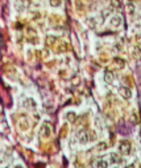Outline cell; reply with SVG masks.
Masks as SVG:
<instances>
[{"label":"cell","instance_id":"obj_1","mask_svg":"<svg viewBox=\"0 0 141 168\" xmlns=\"http://www.w3.org/2000/svg\"><path fill=\"white\" fill-rule=\"evenodd\" d=\"M78 139H79V142L82 144H86V143H88L90 141H95L96 137H95V133H92V131L83 130L78 134Z\"/></svg>","mask_w":141,"mask_h":168},{"label":"cell","instance_id":"obj_2","mask_svg":"<svg viewBox=\"0 0 141 168\" xmlns=\"http://www.w3.org/2000/svg\"><path fill=\"white\" fill-rule=\"evenodd\" d=\"M131 148H132V146L128 141H123V142H120V144H119V151H120L123 155L131 154Z\"/></svg>","mask_w":141,"mask_h":168},{"label":"cell","instance_id":"obj_3","mask_svg":"<svg viewBox=\"0 0 141 168\" xmlns=\"http://www.w3.org/2000/svg\"><path fill=\"white\" fill-rule=\"evenodd\" d=\"M110 25L112 28H119L123 24V18H121L120 14H114V16H110Z\"/></svg>","mask_w":141,"mask_h":168},{"label":"cell","instance_id":"obj_4","mask_svg":"<svg viewBox=\"0 0 141 168\" xmlns=\"http://www.w3.org/2000/svg\"><path fill=\"white\" fill-rule=\"evenodd\" d=\"M119 93H120L121 96L124 97V99H131V96H132V92H131V89L129 88H127V87H120L119 88Z\"/></svg>","mask_w":141,"mask_h":168},{"label":"cell","instance_id":"obj_5","mask_svg":"<svg viewBox=\"0 0 141 168\" xmlns=\"http://www.w3.org/2000/svg\"><path fill=\"white\" fill-rule=\"evenodd\" d=\"M111 14H112V7H104L103 9L100 11V16H102V18L110 17Z\"/></svg>","mask_w":141,"mask_h":168},{"label":"cell","instance_id":"obj_6","mask_svg":"<svg viewBox=\"0 0 141 168\" xmlns=\"http://www.w3.org/2000/svg\"><path fill=\"white\" fill-rule=\"evenodd\" d=\"M15 9L17 11V12H23L25 9L24 0H15Z\"/></svg>","mask_w":141,"mask_h":168},{"label":"cell","instance_id":"obj_7","mask_svg":"<svg viewBox=\"0 0 141 168\" xmlns=\"http://www.w3.org/2000/svg\"><path fill=\"white\" fill-rule=\"evenodd\" d=\"M40 134H41L42 137H49L50 135V126L48 124H44L41 127V130H40Z\"/></svg>","mask_w":141,"mask_h":168},{"label":"cell","instance_id":"obj_8","mask_svg":"<svg viewBox=\"0 0 141 168\" xmlns=\"http://www.w3.org/2000/svg\"><path fill=\"white\" fill-rule=\"evenodd\" d=\"M104 80L106 83H112L115 80V75L112 71H106L104 72Z\"/></svg>","mask_w":141,"mask_h":168},{"label":"cell","instance_id":"obj_9","mask_svg":"<svg viewBox=\"0 0 141 168\" xmlns=\"http://www.w3.org/2000/svg\"><path fill=\"white\" fill-rule=\"evenodd\" d=\"M86 22H87V25H88V28H91V29L96 28V25H98L96 18H95V17H88V18L86 20Z\"/></svg>","mask_w":141,"mask_h":168},{"label":"cell","instance_id":"obj_10","mask_svg":"<svg viewBox=\"0 0 141 168\" xmlns=\"http://www.w3.org/2000/svg\"><path fill=\"white\" fill-rule=\"evenodd\" d=\"M132 54H133V58L134 59H141V49L140 47H133Z\"/></svg>","mask_w":141,"mask_h":168},{"label":"cell","instance_id":"obj_11","mask_svg":"<svg viewBox=\"0 0 141 168\" xmlns=\"http://www.w3.org/2000/svg\"><path fill=\"white\" fill-rule=\"evenodd\" d=\"M110 158H111V161H112V163H120L121 161L120 156H119L117 154H115V152H112V154L110 155Z\"/></svg>","mask_w":141,"mask_h":168},{"label":"cell","instance_id":"obj_12","mask_svg":"<svg viewBox=\"0 0 141 168\" xmlns=\"http://www.w3.org/2000/svg\"><path fill=\"white\" fill-rule=\"evenodd\" d=\"M114 63L117 66V67H119V69H123L124 66H125V62H124L123 59H120V58H115L114 59Z\"/></svg>","mask_w":141,"mask_h":168},{"label":"cell","instance_id":"obj_13","mask_svg":"<svg viewBox=\"0 0 141 168\" xmlns=\"http://www.w3.org/2000/svg\"><path fill=\"white\" fill-rule=\"evenodd\" d=\"M49 4H50V7H53V8H58V7H61L62 1L61 0H49Z\"/></svg>","mask_w":141,"mask_h":168},{"label":"cell","instance_id":"obj_14","mask_svg":"<svg viewBox=\"0 0 141 168\" xmlns=\"http://www.w3.org/2000/svg\"><path fill=\"white\" fill-rule=\"evenodd\" d=\"M108 167V163L106 160H99L98 161V168H107Z\"/></svg>","mask_w":141,"mask_h":168},{"label":"cell","instance_id":"obj_15","mask_svg":"<svg viewBox=\"0 0 141 168\" xmlns=\"http://www.w3.org/2000/svg\"><path fill=\"white\" fill-rule=\"evenodd\" d=\"M75 120H76L75 113H67V121H70V122H74Z\"/></svg>","mask_w":141,"mask_h":168},{"label":"cell","instance_id":"obj_16","mask_svg":"<svg viewBox=\"0 0 141 168\" xmlns=\"http://www.w3.org/2000/svg\"><path fill=\"white\" fill-rule=\"evenodd\" d=\"M106 148H107V144L104 143V142H102V143H99V144L96 146V150H98V151H104Z\"/></svg>","mask_w":141,"mask_h":168},{"label":"cell","instance_id":"obj_17","mask_svg":"<svg viewBox=\"0 0 141 168\" xmlns=\"http://www.w3.org/2000/svg\"><path fill=\"white\" fill-rule=\"evenodd\" d=\"M54 41H55V38H54V37H48V40H46V42H48V45H52Z\"/></svg>","mask_w":141,"mask_h":168},{"label":"cell","instance_id":"obj_18","mask_svg":"<svg viewBox=\"0 0 141 168\" xmlns=\"http://www.w3.org/2000/svg\"><path fill=\"white\" fill-rule=\"evenodd\" d=\"M128 12H129V13H132V12H134V5H132V4H129V5H128Z\"/></svg>","mask_w":141,"mask_h":168},{"label":"cell","instance_id":"obj_19","mask_svg":"<svg viewBox=\"0 0 141 168\" xmlns=\"http://www.w3.org/2000/svg\"><path fill=\"white\" fill-rule=\"evenodd\" d=\"M136 40H137L138 43H141V36H137V38H136Z\"/></svg>","mask_w":141,"mask_h":168},{"label":"cell","instance_id":"obj_20","mask_svg":"<svg viewBox=\"0 0 141 168\" xmlns=\"http://www.w3.org/2000/svg\"><path fill=\"white\" fill-rule=\"evenodd\" d=\"M127 168H134V165H128Z\"/></svg>","mask_w":141,"mask_h":168},{"label":"cell","instance_id":"obj_21","mask_svg":"<svg viewBox=\"0 0 141 168\" xmlns=\"http://www.w3.org/2000/svg\"><path fill=\"white\" fill-rule=\"evenodd\" d=\"M16 168H23V167H20V165H19V167H16Z\"/></svg>","mask_w":141,"mask_h":168}]
</instances>
